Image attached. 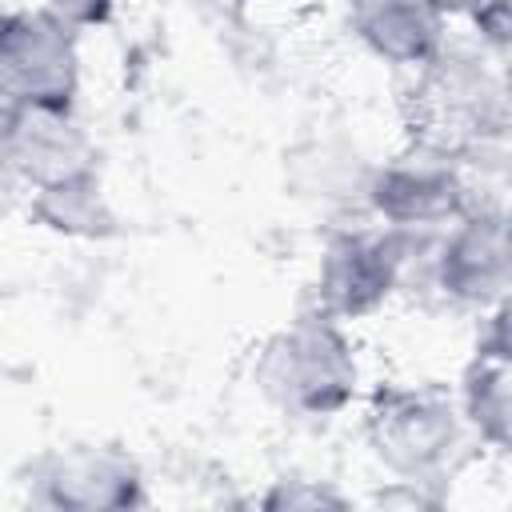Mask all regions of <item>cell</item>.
Listing matches in <instances>:
<instances>
[{
    "label": "cell",
    "instance_id": "cell-8",
    "mask_svg": "<svg viewBox=\"0 0 512 512\" xmlns=\"http://www.w3.org/2000/svg\"><path fill=\"white\" fill-rule=\"evenodd\" d=\"M0 144L4 168L28 188H48L96 168V144L60 108H0Z\"/></svg>",
    "mask_w": 512,
    "mask_h": 512
},
{
    "label": "cell",
    "instance_id": "cell-9",
    "mask_svg": "<svg viewBox=\"0 0 512 512\" xmlns=\"http://www.w3.org/2000/svg\"><path fill=\"white\" fill-rule=\"evenodd\" d=\"M436 284L460 304H500L508 288V224L496 208H468L452 220L436 256Z\"/></svg>",
    "mask_w": 512,
    "mask_h": 512
},
{
    "label": "cell",
    "instance_id": "cell-15",
    "mask_svg": "<svg viewBox=\"0 0 512 512\" xmlns=\"http://www.w3.org/2000/svg\"><path fill=\"white\" fill-rule=\"evenodd\" d=\"M472 16H476L480 32L488 36V44L496 52H504V44H508V0H480V8Z\"/></svg>",
    "mask_w": 512,
    "mask_h": 512
},
{
    "label": "cell",
    "instance_id": "cell-3",
    "mask_svg": "<svg viewBox=\"0 0 512 512\" xmlns=\"http://www.w3.org/2000/svg\"><path fill=\"white\" fill-rule=\"evenodd\" d=\"M80 92L76 32L44 8L0 12V108L72 112Z\"/></svg>",
    "mask_w": 512,
    "mask_h": 512
},
{
    "label": "cell",
    "instance_id": "cell-2",
    "mask_svg": "<svg viewBox=\"0 0 512 512\" xmlns=\"http://www.w3.org/2000/svg\"><path fill=\"white\" fill-rule=\"evenodd\" d=\"M356 376L348 336L320 312L276 328L256 356V388L288 416H336L356 396Z\"/></svg>",
    "mask_w": 512,
    "mask_h": 512
},
{
    "label": "cell",
    "instance_id": "cell-7",
    "mask_svg": "<svg viewBox=\"0 0 512 512\" xmlns=\"http://www.w3.org/2000/svg\"><path fill=\"white\" fill-rule=\"evenodd\" d=\"M368 204L384 216L396 232L408 228H440L468 212V188L448 156L412 148L400 160L372 168L368 176Z\"/></svg>",
    "mask_w": 512,
    "mask_h": 512
},
{
    "label": "cell",
    "instance_id": "cell-14",
    "mask_svg": "<svg viewBox=\"0 0 512 512\" xmlns=\"http://www.w3.org/2000/svg\"><path fill=\"white\" fill-rule=\"evenodd\" d=\"M40 8H44V12H52L64 28L84 32V28H100V24H108V20H112L116 0H44Z\"/></svg>",
    "mask_w": 512,
    "mask_h": 512
},
{
    "label": "cell",
    "instance_id": "cell-6",
    "mask_svg": "<svg viewBox=\"0 0 512 512\" xmlns=\"http://www.w3.org/2000/svg\"><path fill=\"white\" fill-rule=\"evenodd\" d=\"M404 264V240L396 228L388 232H336L324 244L316 272V312L328 320H360L376 312Z\"/></svg>",
    "mask_w": 512,
    "mask_h": 512
},
{
    "label": "cell",
    "instance_id": "cell-4",
    "mask_svg": "<svg viewBox=\"0 0 512 512\" xmlns=\"http://www.w3.org/2000/svg\"><path fill=\"white\" fill-rule=\"evenodd\" d=\"M368 444L400 480L432 484L460 452V412L440 388H376Z\"/></svg>",
    "mask_w": 512,
    "mask_h": 512
},
{
    "label": "cell",
    "instance_id": "cell-16",
    "mask_svg": "<svg viewBox=\"0 0 512 512\" xmlns=\"http://www.w3.org/2000/svg\"><path fill=\"white\" fill-rule=\"evenodd\" d=\"M12 176H8V168H4V144H0V184H8Z\"/></svg>",
    "mask_w": 512,
    "mask_h": 512
},
{
    "label": "cell",
    "instance_id": "cell-13",
    "mask_svg": "<svg viewBox=\"0 0 512 512\" xmlns=\"http://www.w3.org/2000/svg\"><path fill=\"white\" fill-rule=\"evenodd\" d=\"M260 508H268V512H320V508H348V496H340L332 484H320V480H276L260 496Z\"/></svg>",
    "mask_w": 512,
    "mask_h": 512
},
{
    "label": "cell",
    "instance_id": "cell-10",
    "mask_svg": "<svg viewBox=\"0 0 512 512\" xmlns=\"http://www.w3.org/2000/svg\"><path fill=\"white\" fill-rule=\"evenodd\" d=\"M444 16V0H352V32L400 68H420L444 48Z\"/></svg>",
    "mask_w": 512,
    "mask_h": 512
},
{
    "label": "cell",
    "instance_id": "cell-5",
    "mask_svg": "<svg viewBox=\"0 0 512 512\" xmlns=\"http://www.w3.org/2000/svg\"><path fill=\"white\" fill-rule=\"evenodd\" d=\"M28 500L52 512H124L144 504V472L116 444H72L32 460Z\"/></svg>",
    "mask_w": 512,
    "mask_h": 512
},
{
    "label": "cell",
    "instance_id": "cell-12",
    "mask_svg": "<svg viewBox=\"0 0 512 512\" xmlns=\"http://www.w3.org/2000/svg\"><path fill=\"white\" fill-rule=\"evenodd\" d=\"M28 212L48 232L72 236V240H108L120 232V220L104 196L100 172H84V176L48 184V188H32Z\"/></svg>",
    "mask_w": 512,
    "mask_h": 512
},
{
    "label": "cell",
    "instance_id": "cell-11",
    "mask_svg": "<svg viewBox=\"0 0 512 512\" xmlns=\"http://www.w3.org/2000/svg\"><path fill=\"white\" fill-rule=\"evenodd\" d=\"M512 344H508V304H496L488 336H480L464 380H460V404L464 420L480 432L484 444L508 448L512 444Z\"/></svg>",
    "mask_w": 512,
    "mask_h": 512
},
{
    "label": "cell",
    "instance_id": "cell-1",
    "mask_svg": "<svg viewBox=\"0 0 512 512\" xmlns=\"http://www.w3.org/2000/svg\"><path fill=\"white\" fill-rule=\"evenodd\" d=\"M404 124L412 132V148L448 160L472 156L504 140V84L480 64V56L440 48L416 68V84L404 92Z\"/></svg>",
    "mask_w": 512,
    "mask_h": 512
}]
</instances>
